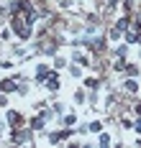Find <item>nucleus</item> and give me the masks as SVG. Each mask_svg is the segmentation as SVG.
<instances>
[{"label": "nucleus", "mask_w": 141, "mask_h": 148, "mask_svg": "<svg viewBox=\"0 0 141 148\" xmlns=\"http://www.w3.org/2000/svg\"><path fill=\"white\" fill-rule=\"evenodd\" d=\"M123 66H126V59H118L115 64H113V69H115V72H123Z\"/></svg>", "instance_id": "obj_17"}, {"label": "nucleus", "mask_w": 141, "mask_h": 148, "mask_svg": "<svg viewBox=\"0 0 141 148\" xmlns=\"http://www.w3.org/2000/svg\"><path fill=\"white\" fill-rule=\"evenodd\" d=\"M123 72L128 74V77H133V79H136V77H139V66H136V64H128V61H126Z\"/></svg>", "instance_id": "obj_10"}, {"label": "nucleus", "mask_w": 141, "mask_h": 148, "mask_svg": "<svg viewBox=\"0 0 141 148\" xmlns=\"http://www.w3.org/2000/svg\"><path fill=\"white\" fill-rule=\"evenodd\" d=\"M44 84H46L49 92H57V89L62 87V84H59V72H57V69H51V72L46 74V79H44Z\"/></svg>", "instance_id": "obj_2"}, {"label": "nucleus", "mask_w": 141, "mask_h": 148, "mask_svg": "<svg viewBox=\"0 0 141 148\" xmlns=\"http://www.w3.org/2000/svg\"><path fill=\"white\" fill-rule=\"evenodd\" d=\"M0 92H3V95L18 92V82H16V79H3V82H0Z\"/></svg>", "instance_id": "obj_5"}, {"label": "nucleus", "mask_w": 141, "mask_h": 148, "mask_svg": "<svg viewBox=\"0 0 141 148\" xmlns=\"http://www.w3.org/2000/svg\"><path fill=\"white\" fill-rule=\"evenodd\" d=\"M126 54H128V44H121L115 49V56H118V59H126Z\"/></svg>", "instance_id": "obj_13"}, {"label": "nucleus", "mask_w": 141, "mask_h": 148, "mask_svg": "<svg viewBox=\"0 0 141 148\" xmlns=\"http://www.w3.org/2000/svg\"><path fill=\"white\" fill-rule=\"evenodd\" d=\"M10 26H13V33H16L21 41H26V38H31V23L23 18V13H13V18H10Z\"/></svg>", "instance_id": "obj_1"}, {"label": "nucleus", "mask_w": 141, "mask_h": 148, "mask_svg": "<svg viewBox=\"0 0 141 148\" xmlns=\"http://www.w3.org/2000/svg\"><path fill=\"white\" fill-rule=\"evenodd\" d=\"M123 87H126V92H131V95H136V89H139V84H136V79H133V77H131V79H128V82H126Z\"/></svg>", "instance_id": "obj_11"}, {"label": "nucleus", "mask_w": 141, "mask_h": 148, "mask_svg": "<svg viewBox=\"0 0 141 148\" xmlns=\"http://www.w3.org/2000/svg\"><path fill=\"white\" fill-rule=\"evenodd\" d=\"M85 130H90V133H100V130H103V123H100V120H95V123H90Z\"/></svg>", "instance_id": "obj_12"}, {"label": "nucleus", "mask_w": 141, "mask_h": 148, "mask_svg": "<svg viewBox=\"0 0 141 148\" xmlns=\"http://www.w3.org/2000/svg\"><path fill=\"white\" fill-rule=\"evenodd\" d=\"M5 120H8V125H23V115H21V112H16V110H8Z\"/></svg>", "instance_id": "obj_6"}, {"label": "nucleus", "mask_w": 141, "mask_h": 148, "mask_svg": "<svg viewBox=\"0 0 141 148\" xmlns=\"http://www.w3.org/2000/svg\"><path fill=\"white\" fill-rule=\"evenodd\" d=\"M64 64H67V61H64V59H59V56H57V59H54V69H57V72H59V69H62Z\"/></svg>", "instance_id": "obj_19"}, {"label": "nucleus", "mask_w": 141, "mask_h": 148, "mask_svg": "<svg viewBox=\"0 0 141 148\" xmlns=\"http://www.w3.org/2000/svg\"><path fill=\"white\" fill-rule=\"evenodd\" d=\"M44 123H46L44 115H36V118L31 120V130H41V128H44Z\"/></svg>", "instance_id": "obj_9"}, {"label": "nucleus", "mask_w": 141, "mask_h": 148, "mask_svg": "<svg viewBox=\"0 0 141 148\" xmlns=\"http://www.w3.org/2000/svg\"><path fill=\"white\" fill-rule=\"evenodd\" d=\"M110 38H113V41H118V38H121V31L115 28V26H113V28H110V33H108Z\"/></svg>", "instance_id": "obj_15"}, {"label": "nucleus", "mask_w": 141, "mask_h": 148, "mask_svg": "<svg viewBox=\"0 0 141 148\" xmlns=\"http://www.w3.org/2000/svg\"><path fill=\"white\" fill-rule=\"evenodd\" d=\"M5 105H8V97H5V95H0V107H5Z\"/></svg>", "instance_id": "obj_21"}, {"label": "nucleus", "mask_w": 141, "mask_h": 148, "mask_svg": "<svg viewBox=\"0 0 141 148\" xmlns=\"http://www.w3.org/2000/svg\"><path fill=\"white\" fill-rule=\"evenodd\" d=\"M49 72H51V66H49V64H39V66H36V82H44Z\"/></svg>", "instance_id": "obj_8"}, {"label": "nucleus", "mask_w": 141, "mask_h": 148, "mask_svg": "<svg viewBox=\"0 0 141 148\" xmlns=\"http://www.w3.org/2000/svg\"><path fill=\"white\" fill-rule=\"evenodd\" d=\"M72 128H64V130H57V133L49 135V143H62V140H67V138H72Z\"/></svg>", "instance_id": "obj_3"}, {"label": "nucleus", "mask_w": 141, "mask_h": 148, "mask_svg": "<svg viewBox=\"0 0 141 148\" xmlns=\"http://www.w3.org/2000/svg\"><path fill=\"white\" fill-rule=\"evenodd\" d=\"M133 8H136V5H133V0H123V10H126V13H131Z\"/></svg>", "instance_id": "obj_16"}, {"label": "nucleus", "mask_w": 141, "mask_h": 148, "mask_svg": "<svg viewBox=\"0 0 141 148\" xmlns=\"http://www.w3.org/2000/svg\"><path fill=\"white\" fill-rule=\"evenodd\" d=\"M97 84H100V79H95V77H93V79H87V82H85V87H90V89H95Z\"/></svg>", "instance_id": "obj_18"}, {"label": "nucleus", "mask_w": 141, "mask_h": 148, "mask_svg": "<svg viewBox=\"0 0 141 148\" xmlns=\"http://www.w3.org/2000/svg\"><path fill=\"white\" fill-rule=\"evenodd\" d=\"M28 138H31L28 130H21L18 125H13V133H10V140H13V143H26Z\"/></svg>", "instance_id": "obj_4"}, {"label": "nucleus", "mask_w": 141, "mask_h": 148, "mask_svg": "<svg viewBox=\"0 0 141 148\" xmlns=\"http://www.w3.org/2000/svg\"><path fill=\"white\" fill-rule=\"evenodd\" d=\"M75 61H77V64H82V66H87V64H90V59H87L85 54H75Z\"/></svg>", "instance_id": "obj_14"}, {"label": "nucleus", "mask_w": 141, "mask_h": 148, "mask_svg": "<svg viewBox=\"0 0 141 148\" xmlns=\"http://www.w3.org/2000/svg\"><path fill=\"white\" fill-rule=\"evenodd\" d=\"M64 125H75V115H67L64 118Z\"/></svg>", "instance_id": "obj_20"}, {"label": "nucleus", "mask_w": 141, "mask_h": 148, "mask_svg": "<svg viewBox=\"0 0 141 148\" xmlns=\"http://www.w3.org/2000/svg\"><path fill=\"white\" fill-rule=\"evenodd\" d=\"M26 8H31V0H16L10 5V13H23Z\"/></svg>", "instance_id": "obj_7"}]
</instances>
